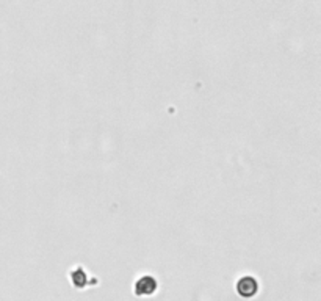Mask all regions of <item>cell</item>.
Returning a JSON list of instances; mask_svg holds the SVG:
<instances>
[{
    "label": "cell",
    "mask_w": 321,
    "mask_h": 301,
    "mask_svg": "<svg viewBox=\"0 0 321 301\" xmlns=\"http://www.w3.org/2000/svg\"><path fill=\"white\" fill-rule=\"evenodd\" d=\"M257 289H259V284H257V281L252 278V276H245L242 278L238 284H237V290L242 296H254L257 293Z\"/></svg>",
    "instance_id": "6da1fadb"
},
{
    "label": "cell",
    "mask_w": 321,
    "mask_h": 301,
    "mask_svg": "<svg viewBox=\"0 0 321 301\" xmlns=\"http://www.w3.org/2000/svg\"><path fill=\"white\" fill-rule=\"evenodd\" d=\"M155 289H157V281L152 276H143L135 286V292L138 295H149L155 292Z\"/></svg>",
    "instance_id": "7a4b0ae2"
}]
</instances>
